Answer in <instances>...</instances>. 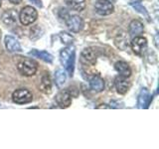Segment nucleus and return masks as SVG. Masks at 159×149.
Here are the masks:
<instances>
[{"instance_id": "nucleus-1", "label": "nucleus", "mask_w": 159, "mask_h": 149, "mask_svg": "<svg viewBox=\"0 0 159 149\" xmlns=\"http://www.w3.org/2000/svg\"><path fill=\"white\" fill-rule=\"evenodd\" d=\"M17 69H18L19 73L23 74V76L31 77L33 74H36L37 69H38V65L36 62L33 61V60L26 59V60H23V61L18 63Z\"/></svg>"}, {"instance_id": "nucleus-2", "label": "nucleus", "mask_w": 159, "mask_h": 149, "mask_svg": "<svg viewBox=\"0 0 159 149\" xmlns=\"http://www.w3.org/2000/svg\"><path fill=\"white\" fill-rule=\"evenodd\" d=\"M37 18H38V12L32 6H25L19 14L20 22L23 25H25V26L34 23L37 20Z\"/></svg>"}, {"instance_id": "nucleus-3", "label": "nucleus", "mask_w": 159, "mask_h": 149, "mask_svg": "<svg viewBox=\"0 0 159 149\" xmlns=\"http://www.w3.org/2000/svg\"><path fill=\"white\" fill-rule=\"evenodd\" d=\"M12 99L18 104H25L32 102L33 96L30 91L26 88H18L12 94Z\"/></svg>"}, {"instance_id": "nucleus-4", "label": "nucleus", "mask_w": 159, "mask_h": 149, "mask_svg": "<svg viewBox=\"0 0 159 149\" xmlns=\"http://www.w3.org/2000/svg\"><path fill=\"white\" fill-rule=\"evenodd\" d=\"M65 22L68 28L74 33H78L84 28V20L78 16V15H72V16H67L65 18Z\"/></svg>"}, {"instance_id": "nucleus-5", "label": "nucleus", "mask_w": 159, "mask_h": 149, "mask_svg": "<svg viewBox=\"0 0 159 149\" xmlns=\"http://www.w3.org/2000/svg\"><path fill=\"white\" fill-rule=\"evenodd\" d=\"M94 10L102 16H107L113 12L114 7L109 0H98L94 4Z\"/></svg>"}, {"instance_id": "nucleus-6", "label": "nucleus", "mask_w": 159, "mask_h": 149, "mask_svg": "<svg viewBox=\"0 0 159 149\" xmlns=\"http://www.w3.org/2000/svg\"><path fill=\"white\" fill-rule=\"evenodd\" d=\"M131 48L133 50V52L136 55L142 56L147 49V40L141 36L133 37L131 41Z\"/></svg>"}, {"instance_id": "nucleus-7", "label": "nucleus", "mask_w": 159, "mask_h": 149, "mask_svg": "<svg viewBox=\"0 0 159 149\" xmlns=\"http://www.w3.org/2000/svg\"><path fill=\"white\" fill-rule=\"evenodd\" d=\"M56 102L61 108H67L72 103V94L68 91H61L56 94Z\"/></svg>"}, {"instance_id": "nucleus-8", "label": "nucleus", "mask_w": 159, "mask_h": 149, "mask_svg": "<svg viewBox=\"0 0 159 149\" xmlns=\"http://www.w3.org/2000/svg\"><path fill=\"white\" fill-rule=\"evenodd\" d=\"M151 101H152V97L149 96L148 89L143 88L140 91V93H139V96H138L137 107L138 108H147Z\"/></svg>"}, {"instance_id": "nucleus-9", "label": "nucleus", "mask_w": 159, "mask_h": 149, "mask_svg": "<svg viewBox=\"0 0 159 149\" xmlns=\"http://www.w3.org/2000/svg\"><path fill=\"white\" fill-rule=\"evenodd\" d=\"M2 22L7 26H14L17 23V12L14 9L6 10L1 16Z\"/></svg>"}, {"instance_id": "nucleus-10", "label": "nucleus", "mask_w": 159, "mask_h": 149, "mask_svg": "<svg viewBox=\"0 0 159 149\" xmlns=\"http://www.w3.org/2000/svg\"><path fill=\"white\" fill-rule=\"evenodd\" d=\"M89 88H91L93 92L101 93L104 89V81L102 77L98 74H93V76L89 79Z\"/></svg>"}, {"instance_id": "nucleus-11", "label": "nucleus", "mask_w": 159, "mask_h": 149, "mask_svg": "<svg viewBox=\"0 0 159 149\" xmlns=\"http://www.w3.org/2000/svg\"><path fill=\"white\" fill-rule=\"evenodd\" d=\"M114 86H116V88L118 93L124 94L127 93L130 84H129L126 78H124L122 76H118L114 79Z\"/></svg>"}, {"instance_id": "nucleus-12", "label": "nucleus", "mask_w": 159, "mask_h": 149, "mask_svg": "<svg viewBox=\"0 0 159 149\" xmlns=\"http://www.w3.org/2000/svg\"><path fill=\"white\" fill-rule=\"evenodd\" d=\"M5 46H6L8 52L16 53L21 51V46H20L18 40L13 36H10V35H7L5 37Z\"/></svg>"}, {"instance_id": "nucleus-13", "label": "nucleus", "mask_w": 159, "mask_h": 149, "mask_svg": "<svg viewBox=\"0 0 159 149\" xmlns=\"http://www.w3.org/2000/svg\"><path fill=\"white\" fill-rule=\"evenodd\" d=\"M114 69L119 74V76H122L124 78L130 77L131 74V69L128 66V64L124 61H118L114 65Z\"/></svg>"}, {"instance_id": "nucleus-14", "label": "nucleus", "mask_w": 159, "mask_h": 149, "mask_svg": "<svg viewBox=\"0 0 159 149\" xmlns=\"http://www.w3.org/2000/svg\"><path fill=\"white\" fill-rule=\"evenodd\" d=\"M143 24L138 21V20H132L129 24V27H128V32L129 35L133 38V37H136L139 36L141 33H143Z\"/></svg>"}, {"instance_id": "nucleus-15", "label": "nucleus", "mask_w": 159, "mask_h": 149, "mask_svg": "<svg viewBox=\"0 0 159 149\" xmlns=\"http://www.w3.org/2000/svg\"><path fill=\"white\" fill-rule=\"evenodd\" d=\"M29 56H32L35 58H39L43 60L46 63H52L53 62V56L50 53L46 51H39V50H32L28 53Z\"/></svg>"}, {"instance_id": "nucleus-16", "label": "nucleus", "mask_w": 159, "mask_h": 149, "mask_svg": "<svg viewBox=\"0 0 159 149\" xmlns=\"http://www.w3.org/2000/svg\"><path fill=\"white\" fill-rule=\"evenodd\" d=\"M67 5L74 11H83L86 8V0H67Z\"/></svg>"}, {"instance_id": "nucleus-17", "label": "nucleus", "mask_w": 159, "mask_h": 149, "mask_svg": "<svg viewBox=\"0 0 159 149\" xmlns=\"http://www.w3.org/2000/svg\"><path fill=\"white\" fill-rule=\"evenodd\" d=\"M40 89L44 93H50L52 91V83L51 79H50L49 74H44L41 79V83H40Z\"/></svg>"}, {"instance_id": "nucleus-18", "label": "nucleus", "mask_w": 159, "mask_h": 149, "mask_svg": "<svg viewBox=\"0 0 159 149\" xmlns=\"http://www.w3.org/2000/svg\"><path fill=\"white\" fill-rule=\"evenodd\" d=\"M82 56L83 58L86 60L87 62L91 63V64H94L97 62V58H98V55L96 53V51L93 49V48H87L84 49L83 53H82Z\"/></svg>"}, {"instance_id": "nucleus-19", "label": "nucleus", "mask_w": 159, "mask_h": 149, "mask_svg": "<svg viewBox=\"0 0 159 149\" xmlns=\"http://www.w3.org/2000/svg\"><path fill=\"white\" fill-rule=\"evenodd\" d=\"M129 4H130L134 9H135V11H137L138 13L142 14L143 16L148 20V21L150 20V19H149L150 17H149V14H148V12H147V10H146L145 7H144L143 5L141 4L140 0H131V1L129 2Z\"/></svg>"}, {"instance_id": "nucleus-20", "label": "nucleus", "mask_w": 159, "mask_h": 149, "mask_svg": "<svg viewBox=\"0 0 159 149\" xmlns=\"http://www.w3.org/2000/svg\"><path fill=\"white\" fill-rule=\"evenodd\" d=\"M67 81V73L64 70H58L55 74V82L58 88H63Z\"/></svg>"}, {"instance_id": "nucleus-21", "label": "nucleus", "mask_w": 159, "mask_h": 149, "mask_svg": "<svg viewBox=\"0 0 159 149\" xmlns=\"http://www.w3.org/2000/svg\"><path fill=\"white\" fill-rule=\"evenodd\" d=\"M73 52H75V48L73 46H70V45L61 51V53H60V60H61V63L63 66L66 65L68 59L70 58V56H71Z\"/></svg>"}, {"instance_id": "nucleus-22", "label": "nucleus", "mask_w": 159, "mask_h": 149, "mask_svg": "<svg viewBox=\"0 0 159 149\" xmlns=\"http://www.w3.org/2000/svg\"><path fill=\"white\" fill-rule=\"evenodd\" d=\"M75 60H76V54H75V52H73L71 56H70V58L68 59L66 65H65V68H66V71H67L66 73L69 74L70 77H73V74H74Z\"/></svg>"}, {"instance_id": "nucleus-23", "label": "nucleus", "mask_w": 159, "mask_h": 149, "mask_svg": "<svg viewBox=\"0 0 159 149\" xmlns=\"http://www.w3.org/2000/svg\"><path fill=\"white\" fill-rule=\"evenodd\" d=\"M42 33H43V30L41 27L35 26L33 29H31V31H30V38L32 40H37L42 36Z\"/></svg>"}, {"instance_id": "nucleus-24", "label": "nucleus", "mask_w": 159, "mask_h": 149, "mask_svg": "<svg viewBox=\"0 0 159 149\" xmlns=\"http://www.w3.org/2000/svg\"><path fill=\"white\" fill-rule=\"evenodd\" d=\"M60 39H61L62 43L65 45H70V44H72V42L74 41V37L71 34H69L67 32L60 33Z\"/></svg>"}, {"instance_id": "nucleus-25", "label": "nucleus", "mask_w": 159, "mask_h": 149, "mask_svg": "<svg viewBox=\"0 0 159 149\" xmlns=\"http://www.w3.org/2000/svg\"><path fill=\"white\" fill-rule=\"evenodd\" d=\"M30 2H32L34 5H36L37 7H40L41 8L42 6H43V4H42V1L41 0H29Z\"/></svg>"}, {"instance_id": "nucleus-26", "label": "nucleus", "mask_w": 159, "mask_h": 149, "mask_svg": "<svg viewBox=\"0 0 159 149\" xmlns=\"http://www.w3.org/2000/svg\"><path fill=\"white\" fill-rule=\"evenodd\" d=\"M9 1L13 4H19V3H21L22 0H9Z\"/></svg>"}, {"instance_id": "nucleus-27", "label": "nucleus", "mask_w": 159, "mask_h": 149, "mask_svg": "<svg viewBox=\"0 0 159 149\" xmlns=\"http://www.w3.org/2000/svg\"><path fill=\"white\" fill-rule=\"evenodd\" d=\"M102 106H98L97 108H109L111 106H107V104H101Z\"/></svg>"}, {"instance_id": "nucleus-28", "label": "nucleus", "mask_w": 159, "mask_h": 149, "mask_svg": "<svg viewBox=\"0 0 159 149\" xmlns=\"http://www.w3.org/2000/svg\"><path fill=\"white\" fill-rule=\"evenodd\" d=\"M0 39H1V31H0Z\"/></svg>"}, {"instance_id": "nucleus-29", "label": "nucleus", "mask_w": 159, "mask_h": 149, "mask_svg": "<svg viewBox=\"0 0 159 149\" xmlns=\"http://www.w3.org/2000/svg\"><path fill=\"white\" fill-rule=\"evenodd\" d=\"M0 7H1V1H0Z\"/></svg>"}]
</instances>
